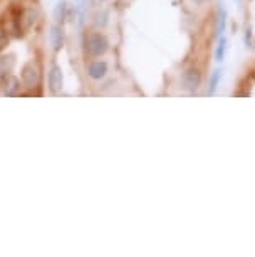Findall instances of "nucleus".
<instances>
[{"instance_id":"10","label":"nucleus","mask_w":255,"mask_h":257,"mask_svg":"<svg viewBox=\"0 0 255 257\" xmlns=\"http://www.w3.org/2000/svg\"><path fill=\"white\" fill-rule=\"evenodd\" d=\"M109 22H111V12H109V9L103 7L94 12L93 21H91V27L98 29V31H106Z\"/></svg>"},{"instance_id":"9","label":"nucleus","mask_w":255,"mask_h":257,"mask_svg":"<svg viewBox=\"0 0 255 257\" xmlns=\"http://www.w3.org/2000/svg\"><path fill=\"white\" fill-rule=\"evenodd\" d=\"M222 79H223V69L222 67H215V69L210 72L208 82H206V96H208V98H213L216 94L220 84H222Z\"/></svg>"},{"instance_id":"3","label":"nucleus","mask_w":255,"mask_h":257,"mask_svg":"<svg viewBox=\"0 0 255 257\" xmlns=\"http://www.w3.org/2000/svg\"><path fill=\"white\" fill-rule=\"evenodd\" d=\"M181 91H185L186 94L196 96L198 91L203 88V69L198 64H190L185 67L180 74V82H178Z\"/></svg>"},{"instance_id":"11","label":"nucleus","mask_w":255,"mask_h":257,"mask_svg":"<svg viewBox=\"0 0 255 257\" xmlns=\"http://www.w3.org/2000/svg\"><path fill=\"white\" fill-rule=\"evenodd\" d=\"M52 19H54L56 24L66 26V22L69 21V4H67V0H59L56 4L54 11H52Z\"/></svg>"},{"instance_id":"2","label":"nucleus","mask_w":255,"mask_h":257,"mask_svg":"<svg viewBox=\"0 0 255 257\" xmlns=\"http://www.w3.org/2000/svg\"><path fill=\"white\" fill-rule=\"evenodd\" d=\"M21 82L24 89L31 91L32 96H42V62L31 59L21 67Z\"/></svg>"},{"instance_id":"14","label":"nucleus","mask_w":255,"mask_h":257,"mask_svg":"<svg viewBox=\"0 0 255 257\" xmlns=\"http://www.w3.org/2000/svg\"><path fill=\"white\" fill-rule=\"evenodd\" d=\"M243 46H245V49H253V46H255L253 31L250 26L245 27V31H243Z\"/></svg>"},{"instance_id":"13","label":"nucleus","mask_w":255,"mask_h":257,"mask_svg":"<svg viewBox=\"0 0 255 257\" xmlns=\"http://www.w3.org/2000/svg\"><path fill=\"white\" fill-rule=\"evenodd\" d=\"M14 69H16V57L11 54L0 56V81L9 74H12Z\"/></svg>"},{"instance_id":"12","label":"nucleus","mask_w":255,"mask_h":257,"mask_svg":"<svg viewBox=\"0 0 255 257\" xmlns=\"http://www.w3.org/2000/svg\"><path fill=\"white\" fill-rule=\"evenodd\" d=\"M216 46H215V52H213V57H215V62L222 64L225 61V56H227V51H228V39L225 34H222L220 37H216Z\"/></svg>"},{"instance_id":"18","label":"nucleus","mask_w":255,"mask_h":257,"mask_svg":"<svg viewBox=\"0 0 255 257\" xmlns=\"http://www.w3.org/2000/svg\"><path fill=\"white\" fill-rule=\"evenodd\" d=\"M253 49H255V46H253Z\"/></svg>"},{"instance_id":"1","label":"nucleus","mask_w":255,"mask_h":257,"mask_svg":"<svg viewBox=\"0 0 255 257\" xmlns=\"http://www.w3.org/2000/svg\"><path fill=\"white\" fill-rule=\"evenodd\" d=\"M83 52L86 59H96V57H104L111 51V42L109 37L106 36L104 31H98V29H89L83 34Z\"/></svg>"},{"instance_id":"17","label":"nucleus","mask_w":255,"mask_h":257,"mask_svg":"<svg viewBox=\"0 0 255 257\" xmlns=\"http://www.w3.org/2000/svg\"><path fill=\"white\" fill-rule=\"evenodd\" d=\"M233 2H237V6H238V7H242V2H243V0H233Z\"/></svg>"},{"instance_id":"7","label":"nucleus","mask_w":255,"mask_h":257,"mask_svg":"<svg viewBox=\"0 0 255 257\" xmlns=\"http://www.w3.org/2000/svg\"><path fill=\"white\" fill-rule=\"evenodd\" d=\"M49 44H51V49L56 52H61L62 47L66 44V31H64V26L61 24H52L49 27Z\"/></svg>"},{"instance_id":"8","label":"nucleus","mask_w":255,"mask_h":257,"mask_svg":"<svg viewBox=\"0 0 255 257\" xmlns=\"http://www.w3.org/2000/svg\"><path fill=\"white\" fill-rule=\"evenodd\" d=\"M227 26H228L227 6H225L223 0H218L216 2V12H215V36L220 37L222 34L227 32Z\"/></svg>"},{"instance_id":"4","label":"nucleus","mask_w":255,"mask_h":257,"mask_svg":"<svg viewBox=\"0 0 255 257\" xmlns=\"http://www.w3.org/2000/svg\"><path fill=\"white\" fill-rule=\"evenodd\" d=\"M86 76L91 82H101L106 77H109V62L103 57H96V59H88L84 66Z\"/></svg>"},{"instance_id":"6","label":"nucleus","mask_w":255,"mask_h":257,"mask_svg":"<svg viewBox=\"0 0 255 257\" xmlns=\"http://www.w3.org/2000/svg\"><path fill=\"white\" fill-rule=\"evenodd\" d=\"M22 89L24 86L21 82V77H17L16 74H9L0 81V96L2 98H17Z\"/></svg>"},{"instance_id":"16","label":"nucleus","mask_w":255,"mask_h":257,"mask_svg":"<svg viewBox=\"0 0 255 257\" xmlns=\"http://www.w3.org/2000/svg\"><path fill=\"white\" fill-rule=\"evenodd\" d=\"M188 2H190L195 9H201V7H205L206 4H210V0H188Z\"/></svg>"},{"instance_id":"15","label":"nucleus","mask_w":255,"mask_h":257,"mask_svg":"<svg viewBox=\"0 0 255 257\" xmlns=\"http://www.w3.org/2000/svg\"><path fill=\"white\" fill-rule=\"evenodd\" d=\"M11 42V34L7 32V29L4 27V24L0 22V52H2Z\"/></svg>"},{"instance_id":"5","label":"nucleus","mask_w":255,"mask_h":257,"mask_svg":"<svg viewBox=\"0 0 255 257\" xmlns=\"http://www.w3.org/2000/svg\"><path fill=\"white\" fill-rule=\"evenodd\" d=\"M64 88V74L62 67L57 62H52L49 71H47V89L52 96H59Z\"/></svg>"}]
</instances>
